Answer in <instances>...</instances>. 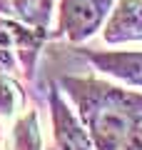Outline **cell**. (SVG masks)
I'll return each mask as SVG.
<instances>
[{"label": "cell", "instance_id": "obj_1", "mask_svg": "<svg viewBox=\"0 0 142 150\" xmlns=\"http://www.w3.org/2000/svg\"><path fill=\"white\" fill-rule=\"evenodd\" d=\"M63 85L80 108L92 150H120L142 123V95L92 78H65Z\"/></svg>", "mask_w": 142, "mask_h": 150}, {"label": "cell", "instance_id": "obj_2", "mask_svg": "<svg viewBox=\"0 0 142 150\" xmlns=\"http://www.w3.org/2000/svg\"><path fill=\"white\" fill-rule=\"evenodd\" d=\"M115 0H63L60 3V23L58 30L72 43H80L90 38L102 20Z\"/></svg>", "mask_w": 142, "mask_h": 150}, {"label": "cell", "instance_id": "obj_3", "mask_svg": "<svg viewBox=\"0 0 142 150\" xmlns=\"http://www.w3.org/2000/svg\"><path fill=\"white\" fill-rule=\"evenodd\" d=\"M50 108H53V128H55V150H92L90 135L82 125L75 120V115L67 110L65 100L60 98V90L50 93Z\"/></svg>", "mask_w": 142, "mask_h": 150}, {"label": "cell", "instance_id": "obj_4", "mask_svg": "<svg viewBox=\"0 0 142 150\" xmlns=\"http://www.w3.org/2000/svg\"><path fill=\"white\" fill-rule=\"evenodd\" d=\"M102 38L107 43L142 40V0H120L102 28Z\"/></svg>", "mask_w": 142, "mask_h": 150}, {"label": "cell", "instance_id": "obj_5", "mask_svg": "<svg viewBox=\"0 0 142 150\" xmlns=\"http://www.w3.org/2000/svg\"><path fill=\"white\" fill-rule=\"evenodd\" d=\"M95 68L107 75H115L130 85L142 88V53H100V50H85Z\"/></svg>", "mask_w": 142, "mask_h": 150}, {"label": "cell", "instance_id": "obj_6", "mask_svg": "<svg viewBox=\"0 0 142 150\" xmlns=\"http://www.w3.org/2000/svg\"><path fill=\"white\" fill-rule=\"evenodd\" d=\"M32 120H30V128H27V120H22L15 128V138L20 143H13V150H37V130H35V123Z\"/></svg>", "mask_w": 142, "mask_h": 150}, {"label": "cell", "instance_id": "obj_7", "mask_svg": "<svg viewBox=\"0 0 142 150\" xmlns=\"http://www.w3.org/2000/svg\"><path fill=\"white\" fill-rule=\"evenodd\" d=\"M120 150H142V123L132 130V135L127 138V143L122 145Z\"/></svg>", "mask_w": 142, "mask_h": 150}]
</instances>
